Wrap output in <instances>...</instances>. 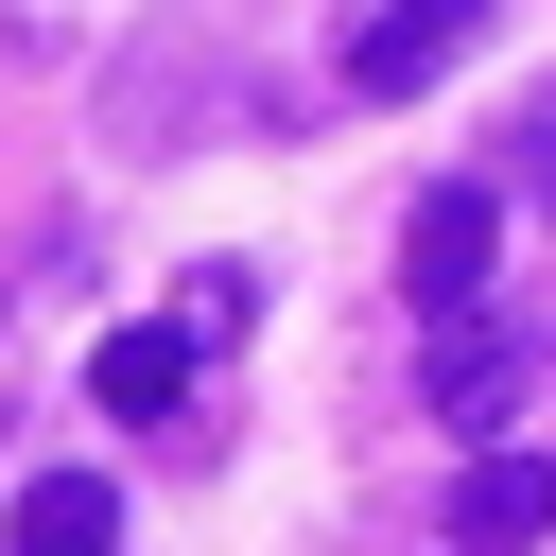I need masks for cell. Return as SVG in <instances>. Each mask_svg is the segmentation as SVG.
<instances>
[{"label": "cell", "mask_w": 556, "mask_h": 556, "mask_svg": "<svg viewBox=\"0 0 556 556\" xmlns=\"http://www.w3.org/2000/svg\"><path fill=\"white\" fill-rule=\"evenodd\" d=\"M486 243H504V208H486V174H434L417 191V226H400V295L452 330V313H486Z\"/></svg>", "instance_id": "1"}, {"label": "cell", "mask_w": 556, "mask_h": 556, "mask_svg": "<svg viewBox=\"0 0 556 556\" xmlns=\"http://www.w3.org/2000/svg\"><path fill=\"white\" fill-rule=\"evenodd\" d=\"M87 400H104V417H174V400H191V330H104V348H87Z\"/></svg>", "instance_id": "6"}, {"label": "cell", "mask_w": 556, "mask_h": 556, "mask_svg": "<svg viewBox=\"0 0 556 556\" xmlns=\"http://www.w3.org/2000/svg\"><path fill=\"white\" fill-rule=\"evenodd\" d=\"M0 556H122V486L104 469H35L17 521H0Z\"/></svg>", "instance_id": "5"}, {"label": "cell", "mask_w": 556, "mask_h": 556, "mask_svg": "<svg viewBox=\"0 0 556 556\" xmlns=\"http://www.w3.org/2000/svg\"><path fill=\"white\" fill-rule=\"evenodd\" d=\"M556 539V452H469L452 469V556H521Z\"/></svg>", "instance_id": "3"}, {"label": "cell", "mask_w": 556, "mask_h": 556, "mask_svg": "<svg viewBox=\"0 0 556 556\" xmlns=\"http://www.w3.org/2000/svg\"><path fill=\"white\" fill-rule=\"evenodd\" d=\"M469 35H486V0H365V35H348V87H365V104H400V87H434Z\"/></svg>", "instance_id": "2"}, {"label": "cell", "mask_w": 556, "mask_h": 556, "mask_svg": "<svg viewBox=\"0 0 556 556\" xmlns=\"http://www.w3.org/2000/svg\"><path fill=\"white\" fill-rule=\"evenodd\" d=\"M521 382H539V348H521V330H486V313H452V330H434V417H452V434H486Z\"/></svg>", "instance_id": "4"}]
</instances>
